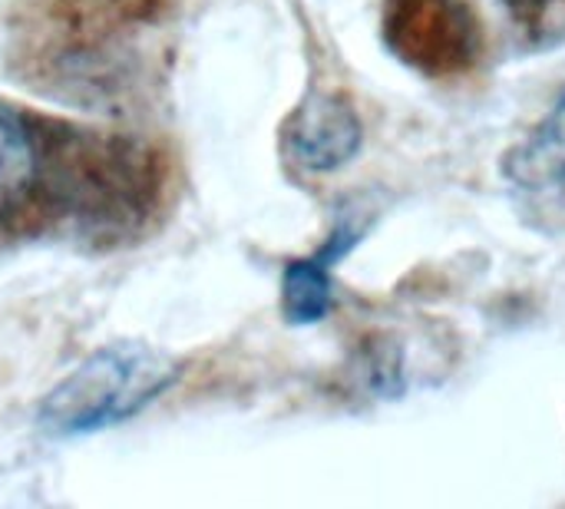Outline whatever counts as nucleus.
<instances>
[{
    "label": "nucleus",
    "mask_w": 565,
    "mask_h": 509,
    "mask_svg": "<svg viewBox=\"0 0 565 509\" xmlns=\"http://www.w3.org/2000/svg\"><path fill=\"white\" fill-rule=\"evenodd\" d=\"M503 172L510 182L533 192L565 189V89L530 139L503 159Z\"/></svg>",
    "instance_id": "20e7f679"
},
{
    "label": "nucleus",
    "mask_w": 565,
    "mask_h": 509,
    "mask_svg": "<svg viewBox=\"0 0 565 509\" xmlns=\"http://www.w3.org/2000/svg\"><path fill=\"white\" fill-rule=\"evenodd\" d=\"M348 235L328 242V248L315 258L291 262L281 278V308L291 325H318L331 311V275L328 265L348 248Z\"/></svg>",
    "instance_id": "39448f33"
},
{
    "label": "nucleus",
    "mask_w": 565,
    "mask_h": 509,
    "mask_svg": "<svg viewBox=\"0 0 565 509\" xmlns=\"http://www.w3.org/2000/svg\"><path fill=\"white\" fill-rule=\"evenodd\" d=\"M33 169H36V146L26 123L17 113L0 109V199L26 189Z\"/></svg>",
    "instance_id": "423d86ee"
},
{
    "label": "nucleus",
    "mask_w": 565,
    "mask_h": 509,
    "mask_svg": "<svg viewBox=\"0 0 565 509\" xmlns=\"http://www.w3.org/2000/svg\"><path fill=\"white\" fill-rule=\"evenodd\" d=\"M384 33L404 63L430 76L467 70L483 43L467 0H391Z\"/></svg>",
    "instance_id": "f03ea898"
},
{
    "label": "nucleus",
    "mask_w": 565,
    "mask_h": 509,
    "mask_svg": "<svg viewBox=\"0 0 565 509\" xmlns=\"http://www.w3.org/2000/svg\"><path fill=\"white\" fill-rule=\"evenodd\" d=\"M288 146L291 156L311 172L341 169L361 149V119L341 96L315 93L291 116Z\"/></svg>",
    "instance_id": "7ed1b4c3"
},
{
    "label": "nucleus",
    "mask_w": 565,
    "mask_h": 509,
    "mask_svg": "<svg viewBox=\"0 0 565 509\" xmlns=\"http://www.w3.org/2000/svg\"><path fill=\"white\" fill-rule=\"evenodd\" d=\"M513 3H520V7H546L553 0H513Z\"/></svg>",
    "instance_id": "0eeeda50"
},
{
    "label": "nucleus",
    "mask_w": 565,
    "mask_h": 509,
    "mask_svg": "<svg viewBox=\"0 0 565 509\" xmlns=\"http://www.w3.org/2000/svg\"><path fill=\"white\" fill-rule=\"evenodd\" d=\"M179 364L136 341L109 344L70 371L40 404V427L50 437H79L122 424L162 397Z\"/></svg>",
    "instance_id": "f257e3e1"
}]
</instances>
